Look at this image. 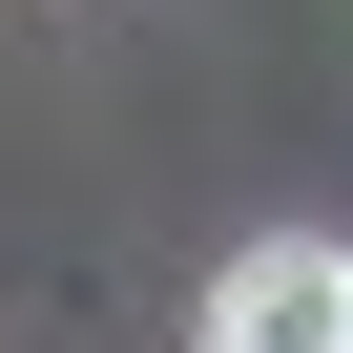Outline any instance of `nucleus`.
<instances>
[{
	"label": "nucleus",
	"instance_id": "nucleus-1",
	"mask_svg": "<svg viewBox=\"0 0 353 353\" xmlns=\"http://www.w3.org/2000/svg\"><path fill=\"white\" fill-rule=\"evenodd\" d=\"M208 353H353V250H229Z\"/></svg>",
	"mask_w": 353,
	"mask_h": 353
}]
</instances>
